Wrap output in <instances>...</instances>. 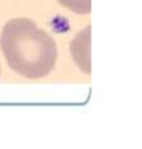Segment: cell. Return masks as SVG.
I'll return each instance as SVG.
<instances>
[{
  "instance_id": "cell-3",
  "label": "cell",
  "mask_w": 142,
  "mask_h": 149,
  "mask_svg": "<svg viewBox=\"0 0 142 149\" xmlns=\"http://www.w3.org/2000/svg\"><path fill=\"white\" fill-rule=\"evenodd\" d=\"M63 7L77 14H88L91 10V0H58Z\"/></svg>"
},
{
  "instance_id": "cell-1",
  "label": "cell",
  "mask_w": 142,
  "mask_h": 149,
  "mask_svg": "<svg viewBox=\"0 0 142 149\" xmlns=\"http://www.w3.org/2000/svg\"><path fill=\"white\" fill-rule=\"evenodd\" d=\"M0 46L10 68L25 77H44L54 69L55 43L31 19L17 18L7 22Z\"/></svg>"
},
{
  "instance_id": "cell-2",
  "label": "cell",
  "mask_w": 142,
  "mask_h": 149,
  "mask_svg": "<svg viewBox=\"0 0 142 149\" xmlns=\"http://www.w3.org/2000/svg\"><path fill=\"white\" fill-rule=\"evenodd\" d=\"M72 54L76 62L79 64L81 69L90 72V28L80 33L73 40L72 44Z\"/></svg>"
}]
</instances>
